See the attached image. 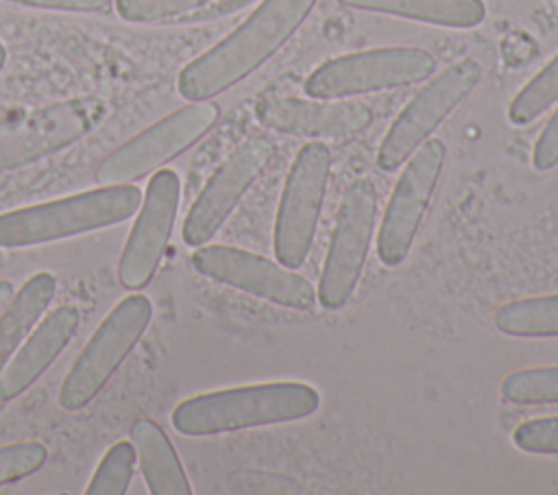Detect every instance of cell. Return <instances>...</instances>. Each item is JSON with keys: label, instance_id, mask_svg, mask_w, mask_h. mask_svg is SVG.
Here are the masks:
<instances>
[{"label": "cell", "instance_id": "cell-1", "mask_svg": "<svg viewBox=\"0 0 558 495\" xmlns=\"http://www.w3.org/2000/svg\"><path fill=\"white\" fill-rule=\"evenodd\" d=\"M316 0H262L222 41L190 61L177 81L185 100H209L268 61L303 24Z\"/></svg>", "mask_w": 558, "mask_h": 495}, {"label": "cell", "instance_id": "cell-2", "mask_svg": "<svg viewBox=\"0 0 558 495\" xmlns=\"http://www.w3.org/2000/svg\"><path fill=\"white\" fill-rule=\"evenodd\" d=\"M318 403L310 384L272 382L194 395L172 410L170 421L183 436H214L305 419Z\"/></svg>", "mask_w": 558, "mask_h": 495}, {"label": "cell", "instance_id": "cell-3", "mask_svg": "<svg viewBox=\"0 0 558 495\" xmlns=\"http://www.w3.org/2000/svg\"><path fill=\"white\" fill-rule=\"evenodd\" d=\"M142 196L133 183H113L4 212L0 214V246H35L113 227L137 214Z\"/></svg>", "mask_w": 558, "mask_h": 495}, {"label": "cell", "instance_id": "cell-4", "mask_svg": "<svg viewBox=\"0 0 558 495\" xmlns=\"http://www.w3.org/2000/svg\"><path fill=\"white\" fill-rule=\"evenodd\" d=\"M150 316V299L142 292H133L113 305L74 360L59 388V403L63 410L85 408L105 388L126 355L142 340Z\"/></svg>", "mask_w": 558, "mask_h": 495}, {"label": "cell", "instance_id": "cell-5", "mask_svg": "<svg viewBox=\"0 0 558 495\" xmlns=\"http://www.w3.org/2000/svg\"><path fill=\"white\" fill-rule=\"evenodd\" d=\"M107 116L105 100L76 96L0 120V174L54 155L89 135Z\"/></svg>", "mask_w": 558, "mask_h": 495}, {"label": "cell", "instance_id": "cell-6", "mask_svg": "<svg viewBox=\"0 0 558 495\" xmlns=\"http://www.w3.org/2000/svg\"><path fill=\"white\" fill-rule=\"evenodd\" d=\"M436 59L414 46H388L336 57L318 65L303 83L312 98H347L425 81Z\"/></svg>", "mask_w": 558, "mask_h": 495}, {"label": "cell", "instance_id": "cell-7", "mask_svg": "<svg viewBox=\"0 0 558 495\" xmlns=\"http://www.w3.org/2000/svg\"><path fill=\"white\" fill-rule=\"evenodd\" d=\"M218 116L220 109L216 102L196 100L161 118L105 157L96 168V181L100 185L131 183L159 170L166 161L198 142L216 124Z\"/></svg>", "mask_w": 558, "mask_h": 495}, {"label": "cell", "instance_id": "cell-8", "mask_svg": "<svg viewBox=\"0 0 558 495\" xmlns=\"http://www.w3.org/2000/svg\"><path fill=\"white\" fill-rule=\"evenodd\" d=\"M329 168L331 155L323 142H307L292 161L275 220V257L286 268L303 266L310 255Z\"/></svg>", "mask_w": 558, "mask_h": 495}, {"label": "cell", "instance_id": "cell-9", "mask_svg": "<svg viewBox=\"0 0 558 495\" xmlns=\"http://www.w3.org/2000/svg\"><path fill=\"white\" fill-rule=\"evenodd\" d=\"M375 214L377 192L373 181H351L336 214V225L318 283V301L325 310H340L351 299L362 277L373 240Z\"/></svg>", "mask_w": 558, "mask_h": 495}, {"label": "cell", "instance_id": "cell-10", "mask_svg": "<svg viewBox=\"0 0 558 495\" xmlns=\"http://www.w3.org/2000/svg\"><path fill=\"white\" fill-rule=\"evenodd\" d=\"M480 79L482 68L473 59L456 61L432 79L386 131L377 150V166L384 172L403 166L438 124L477 87Z\"/></svg>", "mask_w": 558, "mask_h": 495}, {"label": "cell", "instance_id": "cell-11", "mask_svg": "<svg viewBox=\"0 0 558 495\" xmlns=\"http://www.w3.org/2000/svg\"><path fill=\"white\" fill-rule=\"evenodd\" d=\"M445 153L440 140L427 137L399 174L377 236V255L381 264L399 266L408 257L440 179Z\"/></svg>", "mask_w": 558, "mask_h": 495}, {"label": "cell", "instance_id": "cell-12", "mask_svg": "<svg viewBox=\"0 0 558 495\" xmlns=\"http://www.w3.org/2000/svg\"><path fill=\"white\" fill-rule=\"evenodd\" d=\"M192 266L214 281L283 307L312 310L316 303V292L305 277L244 249L201 244L192 255Z\"/></svg>", "mask_w": 558, "mask_h": 495}, {"label": "cell", "instance_id": "cell-13", "mask_svg": "<svg viewBox=\"0 0 558 495\" xmlns=\"http://www.w3.org/2000/svg\"><path fill=\"white\" fill-rule=\"evenodd\" d=\"M275 146L268 137H251L242 142L209 177L183 220V242L201 246L211 240L227 222L240 198L262 174L270 161Z\"/></svg>", "mask_w": 558, "mask_h": 495}, {"label": "cell", "instance_id": "cell-14", "mask_svg": "<svg viewBox=\"0 0 558 495\" xmlns=\"http://www.w3.org/2000/svg\"><path fill=\"white\" fill-rule=\"evenodd\" d=\"M181 181L174 170H157L142 196L118 264V279L129 290L144 288L157 273L177 220Z\"/></svg>", "mask_w": 558, "mask_h": 495}, {"label": "cell", "instance_id": "cell-15", "mask_svg": "<svg viewBox=\"0 0 558 495\" xmlns=\"http://www.w3.org/2000/svg\"><path fill=\"white\" fill-rule=\"evenodd\" d=\"M257 118L264 126L279 133L316 140H344L368 129L373 111L368 105L357 100L270 96L257 105Z\"/></svg>", "mask_w": 558, "mask_h": 495}, {"label": "cell", "instance_id": "cell-16", "mask_svg": "<svg viewBox=\"0 0 558 495\" xmlns=\"http://www.w3.org/2000/svg\"><path fill=\"white\" fill-rule=\"evenodd\" d=\"M78 323L81 314L74 305L54 307L0 371V401H11L26 393L70 345Z\"/></svg>", "mask_w": 558, "mask_h": 495}, {"label": "cell", "instance_id": "cell-17", "mask_svg": "<svg viewBox=\"0 0 558 495\" xmlns=\"http://www.w3.org/2000/svg\"><path fill=\"white\" fill-rule=\"evenodd\" d=\"M142 473L153 495H190L192 486L166 432L150 419H137L131 427Z\"/></svg>", "mask_w": 558, "mask_h": 495}, {"label": "cell", "instance_id": "cell-18", "mask_svg": "<svg viewBox=\"0 0 558 495\" xmlns=\"http://www.w3.org/2000/svg\"><path fill=\"white\" fill-rule=\"evenodd\" d=\"M57 292V279L52 273H35L28 277L0 314V371L11 355L20 349L24 338L35 329L41 314L50 305Z\"/></svg>", "mask_w": 558, "mask_h": 495}, {"label": "cell", "instance_id": "cell-19", "mask_svg": "<svg viewBox=\"0 0 558 495\" xmlns=\"http://www.w3.org/2000/svg\"><path fill=\"white\" fill-rule=\"evenodd\" d=\"M340 2L355 9L401 15V17L438 24V26H451V28L477 26L486 15V7L482 0H340Z\"/></svg>", "mask_w": 558, "mask_h": 495}, {"label": "cell", "instance_id": "cell-20", "mask_svg": "<svg viewBox=\"0 0 558 495\" xmlns=\"http://www.w3.org/2000/svg\"><path fill=\"white\" fill-rule=\"evenodd\" d=\"M495 327L506 336L547 338L558 336V294L530 297L501 305Z\"/></svg>", "mask_w": 558, "mask_h": 495}, {"label": "cell", "instance_id": "cell-21", "mask_svg": "<svg viewBox=\"0 0 558 495\" xmlns=\"http://www.w3.org/2000/svg\"><path fill=\"white\" fill-rule=\"evenodd\" d=\"M558 100V55L514 96L508 120L517 126L530 124Z\"/></svg>", "mask_w": 558, "mask_h": 495}, {"label": "cell", "instance_id": "cell-22", "mask_svg": "<svg viewBox=\"0 0 558 495\" xmlns=\"http://www.w3.org/2000/svg\"><path fill=\"white\" fill-rule=\"evenodd\" d=\"M135 460H137L135 445L129 440H118L102 456L85 493L87 495H124L135 471Z\"/></svg>", "mask_w": 558, "mask_h": 495}, {"label": "cell", "instance_id": "cell-23", "mask_svg": "<svg viewBox=\"0 0 558 495\" xmlns=\"http://www.w3.org/2000/svg\"><path fill=\"white\" fill-rule=\"evenodd\" d=\"M501 395L521 406L558 403V366L514 371L504 379Z\"/></svg>", "mask_w": 558, "mask_h": 495}, {"label": "cell", "instance_id": "cell-24", "mask_svg": "<svg viewBox=\"0 0 558 495\" xmlns=\"http://www.w3.org/2000/svg\"><path fill=\"white\" fill-rule=\"evenodd\" d=\"M46 460L48 449L37 440L0 447V486L33 475L46 464Z\"/></svg>", "mask_w": 558, "mask_h": 495}, {"label": "cell", "instance_id": "cell-25", "mask_svg": "<svg viewBox=\"0 0 558 495\" xmlns=\"http://www.w3.org/2000/svg\"><path fill=\"white\" fill-rule=\"evenodd\" d=\"M214 0H116V11L126 22H157L196 11Z\"/></svg>", "mask_w": 558, "mask_h": 495}, {"label": "cell", "instance_id": "cell-26", "mask_svg": "<svg viewBox=\"0 0 558 495\" xmlns=\"http://www.w3.org/2000/svg\"><path fill=\"white\" fill-rule=\"evenodd\" d=\"M512 440L527 454H551L558 456V416H541L523 421Z\"/></svg>", "mask_w": 558, "mask_h": 495}, {"label": "cell", "instance_id": "cell-27", "mask_svg": "<svg viewBox=\"0 0 558 495\" xmlns=\"http://www.w3.org/2000/svg\"><path fill=\"white\" fill-rule=\"evenodd\" d=\"M532 164L541 172L558 166V111L549 118V122L538 135L532 153Z\"/></svg>", "mask_w": 558, "mask_h": 495}, {"label": "cell", "instance_id": "cell-28", "mask_svg": "<svg viewBox=\"0 0 558 495\" xmlns=\"http://www.w3.org/2000/svg\"><path fill=\"white\" fill-rule=\"evenodd\" d=\"M24 7H39V9H57V11H107L111 0H7Z\"/></svg>", "mask_w": 558, "mask_h": 495}, {"label": "cell", "instance_id": "cell-29", "mask_svg": "<svg viewBox=\"0 0 558 495\" xmlns=\"http://www.w3.org/2000/svg\"><path fill=\"white\" fill-rule=\"evenodd\" d=\"M13 283L11 281H4V279H0V314H2V310L7 307V303L11 301V297H13Z\"/></svg>", "mask_w": 558, "mask_h": 495}, {"label": "cell", "instance_id": "cell-30", "mask_svg": "<svg viewBox=\"0 0 558 495\" xmlns=\"http://www.w3.org/2000/svg\"><path fill=\"white\" fill-rule=\"evenodd\" d=\"M4 61H7V48H4V44L0 41V70L4 68Z\"/></svg>", "mask_w": 558, "mask_h": 495}]
</instances>
